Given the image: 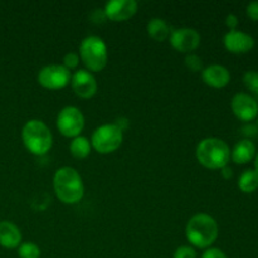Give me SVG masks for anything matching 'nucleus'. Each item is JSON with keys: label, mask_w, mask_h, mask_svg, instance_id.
I'll use <instances>...</instances> for the list:
<instances>
[{"label": "nucleus", "mask_w": 258, "mask_h": 258, "mask_svg": "<svg viewBox=\"0 0 258 258\" xmlns=\"http://www.w3.org/2000/svg\"><path fill=\"white\" fill-rule=\"evenodd\" d=\"M256 154L257 149L253 141L249 139H243V140H239L231 150V159L236 164L243 165L253 160Z\"/></svg>", "instance_id": "nucleus-16"}, {"label": "nucleus", "mask_w": 258, "mask_h": 258, "mask_svg": "<svg viewBox=\"0 0 258 258\" xmlns=\"http://www.w3.org/2000/svg\"><path fill=\"white\" fill-rule=\"evenodd\" d=\"M80 59L88 71L100 72L107 64V45L100 37H86L80 44Z\"/></svg>", "instance_id": "nucleus-5"}, {"label": "nucleus", "mask_w": 258, "mask_h": 258, "mask_svg": "<svg viewBox=\"0 0 258 258\" xmlns=\"http://www.w3.org/2000/svg\"><path fill=\"white\" fill-rule=\"evenodd\" d=\"M71 72L63 64H49L38 73V82L47 90H60L71 82Z\"/></svg>", "instance_id": "nucleus-8"}, {"label": "nucleus", "mask_w": 258, "mask_h": 258, "mask_svg": "<svg viewBox=\"0 0 258 258\" xmlns=\"http://www.w3.org/2000/svg\"><path fill=\"white\" fill-rule=\"evenodd\" d=\"M223 44L228 52L234 54H244L253 49L254 38L241 30H229L224 35Z\"/></svg>", "instance_id": "nucleus-12"}, {"label": "nucleus", "mask_w": 258, "mask_h": 258, "mask_svg": "<svg viewBox=\"0 0 258 258\" xmlns=\"http://www.w3.org/2000/svg\"><path fill=\"white\" fill-rule=\"evenodd\" d=\"M247 15L249 19L258 22V2H252L247 5Z\"/></svg>", "instance_id": "nucleus-26"}, {"label": "nucleus", "mask_w": 258, "mask_h": 258, "mask_svg": "<svg viewBox=\"0 0 258 258\" xmlns=\"http://www.w3.org/2000/svg\"><path fill=\"white\" fill-rule=\"evenodd\" d=\"M22 243V233L14 223L9 221L0 222V246L8 249L18 248Z\"/></svg>", "instance_id": "nucleus-15"}, {"label": "nucleus", "mask_w": 258, "mask_h": 258, "mask_svg": "<svg viewBox=\"0 0 258 258\" xmlns=\"http://www.w3.org/2000/svg\"><path fill=\"white\" fill-rule=\"evenodd\" d=\"M71 85L76 95L81 98H91L97 92V82L87 70H78L71 78Z\"/></svg>", "instance_id": "nucleus-11"}, {"label": "nucleus", "mask_w": 258, "mask_h": 258, "mask_svg": "<svg viewBox=\"0 0 258 258\" xmlns=\"http://www.w3.org/2000/svg\"><path fill=\"white\" fill-rule=\"evenodd\" d=\"M219 228L216 219L206 213H198L189 219L185 228L188 241L197 248H211L218 238Z\"/></svg>", "instance_id": "nucleus-2"}, {"label": "nucleus", "mask_w": 258, "mask_h": 258, "mask_svg": "<svg viewBox=\"0 0 258 258\" xmlns=\"http://www.w3.org/2000/svg\"><path fill=\"white\" fill-rule=\"evenodd\" d=\"M53 188L58 199L66 204L78 203L85 193L82 178L78 171L71 166H63L55 171Z\"/></svg>", "instance_id": "nucleus-1"}, {"label": "nucleus", "mask_w": 258, "mask_h": 258, "mask_svg": "<svg viewBox=\"0 0 258 258\" xmlns=\"http://www.w3.org/2000/svg\"><path fill=\"white\" fill-rule=\"evenodd\" d=\"M123 141L122 130L115 123H106L96 128L91 138V145L100 154H111L117 150Z\"/></svg>", "instance_id": "nucleus-6"}, {"label": "nucleus", "mask_w": 258, "mask_h": 258, "mask_svg": "<svg viewBox=\"0 0 258 258\" xmlns=\"http://www.w3.org/2000/svg\"><path fill=\"white\" fill-rule=\"evenodd\" d=\"M196 155L197 160L204 168L221 170L222 168L228 165L231 159V149L222 139L207 138L198 144Z\"/></svg>", "instance_id": "nucleus-3"}, {"label": "nucleus", "mask_w": 258, "mask_h": 258, "mask_svg": "<svg viewBox=\"0 0 258 258\" xmlns=\"http://www.w3.org/2000/svg\"><path fill=\"white\" fill-rule=\"evenodd\" d=\"M238 188L242 193L252 194L258 189V171L254 169H247L238 179Z\"/></svg>", "instance_id": "nucleus-18"}, {"label": "nucleus", "mask_w": 258, "mask_h": 258, "mask_svg": "<svg viewBox=\"0 0 258 258\" xmlns=\"http://www.w3.org/2000/svg\"><path fill=\"white\" fill-rule=\"evenodd\" d=\"M202 258H228L222 249L219 248H207L204 253L202 254Z\"/></svg>", "instance_id": "nucleus-25"}, {"label": "nucleus", "mask_w": 258, "mask_h": 258, "mask_svg": "<svg viewBox=\"0 0 258 258\" xmlns=\"http://www.w3.org/2000/svg\"><path fill=\"white\" fill-rule=\"evenodd\" d=\"M231 108L234 116L243 122H249L258 117V102L248 93H237L231 101Z\"/></svg>", "instance_id": "nucleus-9"}, {"label": "nucleus", "mask_w": 258, "mask_h": 258, "mask_svg": "<svg viewBox=\"0 0 258 258\" xmlns=\"http://www.w3.org/2000/svg\"><path fill=\"white\" fill-rule=\"evenodd\" d=\"M22 140L28 151L34 155H44L52 148V133L44 122L30 120L22 130Z\"/></svg>", "instance_id": "nucleus-4"}, {"label": "nucleus", "mask_w": 258, "mask_h": 258, "mask_svg": "<svg viewBox=\"0 0 258 258\" xmlns=\"http://www.w3.org/2000/svg\"><path fill=\"white\" fill-rule=\"evenodd\" d=\"M85 126V117L82 112L75 106H67L58 113L57 127L66 138H77Z\"/></svg>", "instance_id": "nucleus-7"}, {"label": "nucleus", "mask_w": 258, "mask_h": 258, "mask_svg": "<svg viewBox=\"0 0 258 258\" xmlns=\"http://www.w3.org/2000/svg\"><path fill=\"white\" fill-rule=\"evenodd\" d=\"M18 256L20 258H39L40 248L33 242H24L18 247Z\"/></svg>", "instance_id": "nucleus-20"}, {"label": "nucleus", "mask_w": 258, "mask_h": 258, "mask_svg": "<svg viewBox=\"0 0 258 258\" xmlns=\"http://www.w3.org/2000/svg\"><path fill=\"white\" fill-rule=\"evenodd\" d=\"M238 18L234 14H228L226 18V25L231 30H236L237 27H238Z\"/></svg>", "instance_id": "nucleus-27"}, {"label": "nucleus", "mask_w": 258, "mask_h": 258, "mask_svg": "<svg viewBox=\"0 0 258 258\" xmlns=\"http://www.w3.org/2000/svg\"><path fill=\"white\" fill-rule=\"evenodd\" d=\"M170 44L181 53H190L201 44V35L193 28H179L171 32Z\"/></svg>", "instance_id": "nucleus-10"}, {"label": "nucleus", "mask_w": 258, "mask_h": 258, "mask_svg": "<svg viewBox=\"0 0 258 258\" xmlns=\"http://www.w3.org/2000/svg\"><path fill=\"white\" fill-rule=\"evenodd\" d=\"M221 170H222V171H221L222 176H223L224 179H227V180H228V179H231L232 175H233V173H232V169L229 168L228 165L224 166V168H222Z\"/></svg>", "instance_id": "nucleus-28"}, {"label": "nucleus", "mask_w": 258, "mask_h": 258, "mask_svg": "<svg viewBox=\"0 0 258 258\" xmlns=\"http://www.w3.org/2000/svg\"><path fill=\"white\" fill-rule=\"evenodd\" d=\"M70 151L76 159L87 158L91 153V143L85 136H77L71 141Z\"/></svg>", "instance_id": "nucleus-19"}, {"label": "nucleus", "mask_w": 258, "mask_h": 258, "mask_svg": "<svg viewBox=\"0 0 258 258\" xmlns=\"http://www.w3.org/2000/svg\"><path fill=\"white\" fill-rule=\"evenodd\" d=\"M138 10V3L135 0H112L106 4L105 17L112 22H123L134 17Z\"/></svg>", "instance_id": "nucleus-13"}, {"label": "nucleus", "mask_w": 258, "mask_h": 258, "mask_svg": "<svg viewBox=\"0 0 258 258\" xmlns=\"http://www.w3.org/2000/svg\"><path fill=\"white\" fill-rule=\"evenodd\" d=\"M174 258H197V252L193 247L181 246L174 252Z\"/></svg>", "instance_id": "nucleus-24"}, {"label": "nucleus", "mask_w": 258, "mask_h": 258, "mask_svg": "<svg viewBox=\"0 0 258 258\" xmlns=\"http://www.w3.org/2000/svg\"><path fill=\"white\" fill-rule=\"evenodd\" d=\"M204 83L213 88H223L231 81V73L224 66L212 64L202 71Z\"/></svg>", "instance_id": "nucleus-14"}, {"label": "nucleus", "mask_w": 258, "mask_h": 258, "mask_svg": "<svg viewBox=\"0 0 258 258\" xmlns=\"http://www.w3.org/2000/svg\"><path fill=\"white\" fill-rule=\"evenodd\" d=\"M243 83L247 90L258 96V72L257 71H248L243 75Z\"/></svg>", "instance_id": "nucleus-21"}, {"label": "nucleus", "mask_w": 258, "mask_h": 258, "mask_svg": "<svg viewBox=\"0 0 258 258\" xmlns=\"http://www.w3.org/2000/svg\"><path fill=\"white\" fill-rule=\"evenodd\" d=\"M185 66L191 71V72H199L203 71V60L199 55L188 54L185 58Z\"/></svg>", "instance_id": "nucleus-22"}, {"label": "nucleus", "mask_w": 258, "mask_h": 258, "mask_svg": "<svg viewBox=\"0 0 258 258\" xmlns=\"http://www.w3.org/2000/svg\"><path fill=\"white\" fill-rule=\"evenodd\" d=\"M254 170L258 171V151H257L256 156H254Z\"/></svg>", "instance_id": "nucleus-29"}, {"label": "nucleus", "mask_w": 258, "mask_h": 258, "mask_svg": "<svg viewBox=\"0 0 258 258\" xmlns=\"http://www.w3.org/2000/svg\"><path fill=\"white\" fill-rule=\"evenodd\" d=\"M146 29H148V34L156 42H164L171 34L170 25L164 19H160V18H153L148 23Z\"/></svg>", "instance_id": "nucleus-17"}, {"label": "nucleus", "mask_w": 258, "mask_h": 258, "mask_svg": "<svg viewBox=\"0 0 258 258\" xmlns=\"http://www.w3.org/2000/svg\"><path fill=\"white\" fill-rule=\"evenodd\" d=\"M80 55L77 54V53H67V54L63 57V66H64L66 68H67L68 71L71 70H76L78 66V63H80Z\"/></svg>", "instance_id": "nucleus-23"}]
</instances>
